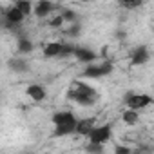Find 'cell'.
Masks as SVG:
<instances>
[{
    "mask_svg": "<svg viewBox=\"0 0 154 154\" xmlns=\"http://www.w3.org/2000/svg\"><path fill=\"white\" fill-rule=\"evenodd\" d=\"M69 96L74 100V102H78L80 105H93L94 100H96V91L85 84H78L76 85L74 91L69 93Z\"/></svg>",
    "mask_w": 154,
    "mask_h": 154,
    "instance_id": "6da1fadb",
    "label": "cell"
},
{
    "mask_svg": "<svg viewBox=\"0 0 154 154\" xmlns=\"http://www.w3.org/2000/svg\"><path fill=\"white\" fill-rule=\"evenodd\" d=\"M89 143H96V145H103L105 141L111 140V125H100V127H94L91 132H89Z\"/></svg>",
    "mask_w": 154,
    "mask_h": 154,
    "instance_id": "7a4b0ae2",
    "label": "cell"
},
{
    "mask_svg": "<svg viewBox=\"0 0 154 154\" xmlns=\"http://www.w3.org/2000/svg\"><path fill=\"white\" fill-rule=\"evenodd\" d=\"M150 103H152V98H150L149 94H129V96H127V105H129V109H132V111L143 109V107H147V105H150Z\"/></svg>",
    "mask_w": 154,
    "mask_h": 154,
    "instance_id": "3957f363",
    "label": "cell"
},
{
    "mask_svg": "<svg viewBox=\"0 0 154 154\" xmlns=\"http://www.w3.org/2000/svg\"><path fill=\"white\" fill-rule=\"evenodd\" d=\"M53 123H54L56 127H63V125H74V123H78V120L72 116V112L62 111V112L53 114Z\"/></svg>",
    "mask_w": 154,
    "mask_h": 154,
    "instance_id": "277c9868",
    "label": "cell"
},
{
    "mask_svg": "<svg viewBox=\"0 0 154 154\" xmlns=\"http://www.w3.org/2000/svg\"><path fill=\"white\" fill-rule=\"evenodd\" d=\"M74 58L78 62H84V63H93L96 60V53L91 51V49H85V47H76Z\"/></svg>",
    "mask_w": 154,
    "mask_h": 154,
    "instance_id": "5b68a950",
    "label": "cell"
},
{
    "mask_svg": "<svg viewBox=\"0 0 154 154\" xmlns=\"http://www.w3.org/2000/svg\"><path fill=\"white\" fill-rule=\"evenodd\" d=\"M149 60V49L145 45H138L134 51H132V56H131V62L134 65H141Z\"/></svg>",
    "mask_w": 154,
    "mask_h": 154,
    "instance_id": "8992f818",
    "label": "cell"
},
{
    "mask_svg": "<svg viewBox=\"0 0 154 154\" xmlns=\"http://www.w3.org/2000/svg\"><path fill=\"white\" fill-rule=\"evenodd\" d=\"M93 129H94V118L78 120V123H76V134H80V136H89Z\"/></svg>",
    "mask_w": 154,
    "mask_h": 154,
    "instance_id": "52a82bcc",
    "label": "cell"
},
{
    "mask_svg": "<svg viewBox=\"0 0 154 154\" xmlns=\"http://www.w3.org/2000/svg\"><path fill=\"white\" fill-rule=\"evenodd\" d=\"M24 17H26V15H24L17 6H11V8L6 11V20H8V22H13V24H17V26L24 20Z\"/></svg>",
    "mask_w": 154,
    "mask_h": 154,
    "instance_id": "ba28073f",
    "label": "cell"
},
{
    "mask_svg": "<svg viewBox=\"0 0 154 154\" xmlns=\"http://www.w3.org/2000/svg\"><path fill=\"white\" fill-rule=\"evenodd\" d=\"M53 9H54V4L47 2V0H40V2L35 6V15L36 17H47Z\"/></svg>",
    "mask_w": 154,
    "mask_h": 154,
    "instance_id": "9c48e42d",
    "label": "cell"
},
{
    "mask_svg": "<svg viewBox=\"0 0 154 154\" xmlns=\"http://www.w3.org/2000/svg\"><path fill=\"white\" fill-rule=\"evenodd\" d=\"M62 47H63V44H60V42H51V44H47V45L44 47V54H45L47 58L60 56V54H62Z\"/></svg>",
    "mask_w": 154,
    "mask_h": 154,
    "instance_id": "30bf717a",
    "label": "cell"
},
{
    "mask_svg": "<svg viewBox=\"0 0 154 154\" xmlns=\"http://www.w3.org/2000/svg\"><path fill=\"white\" fill-rule=\"evenodd\" d=\"M27 94H29L35 102H42V100L45 98V91H44V87L38 85V84L29 85V87H27Z\"/></svg>",
    "mask_w": 154,
    "mask_h": 154,
    "instance_id": "8fae6325",
    "label": "cell"
},
{
    "mask_svg": "<svg viewBox=\"0 0 154 154\" xmlns=\"http://www.w3.org/2000/svg\"><path fill=\"white\" fill-rule=\"evenodd\" d=\"M122 118H123V122H125L127 125H136V123H138V120H140L138 112H136V111H132V109H127V111L122 114Z\"/></svg>",
    "mask_w": 154,
    "mask_h": 154,
    "instance_id": "7c38bea8",
    "label": "cell"
},
{
    "mask_svg": "<svg viewBox=\"0 0 154 154\" xmlns=\"http://www.w3.org/2000/svg\"><path fill=\"white\" fill-rule=\"evenodd\" d=\"M71 132H76V123L74 125H63V127H54V136H67Z\"/></svg>",
    "mask_w": 154,
    "mask_h": 154,
    "instance_id": "4fadbf2b",
    "label": "cell"
},
{
    "mask_svg": "<svg viewBox=\"0 0 154 154\" xmlns=\"http://www.w3.org/2000/svg\"><path fill=\"white\" fill-rule=\"evenodd\" d=\"M84 76H85V78H98V76H102L100 65H89V67H85Z\"/></svg>",
    "mask_w": 154,
    "mask_h": 154,
    "instance_id": "5bb4252c",
    "label": "cell"
},
{
    "mask_svg": "<svg viewBox=\"0 0 154 154\" xmlns=\"http://www.w3.org/2000/svg\"><path fill=\"white\" fill-rule=\"evenodd\" d=\"M18 51L24 53V54L31 53V51H33V42L27 40V38H20V40H18Z\"/></svg>",
    "mask_w": 154,
    "mask_h": 154,
    "instance_id": "9a60e30c",
    "label": "cell"
},
{
    "mask_svg": "<svg viewBox=\"0 0 154 154\" xmlns=\"http://www.w3.org/2000/svg\"><path fill=\"white\" fill-rule=\"evenodd\" d=\"M15 6H17L24 15H29L31 11H35V6H33L31 2H27V0H20V2H17Z\"/></svg>",
    "mask_w": 154,
    "mask_h": 154,
    "instance_id": "2e32d148",
    "label": "cell"
},
{
    "mask_svg": "<svg viewBox=\"0 0 154 154\" xmlns=\"http://www.w3.org/2000/svg\"><path fill=\"white\" fill-rule=\"evenodd\" d=\"M9 67L15 69V71H18V72H24V71L27 69V63H26L24 60H20V58H15V60L9 62Z\"/></svg>",
    "mask_w": 154,
    "mask_h": 154,
    "instance_id": "e0dca14e",
    "label": "cell"
},
{
    "mask_svg": "<svg viewBox=\"0 0 154 154\" xmlns=\"http://www.w3.org/2000/svg\"><path fill=\"white\" fill-rule=\"evenodd\" d=\"M74 51H76V45H72V44H63V47H62V54H60V58H65V56H71V54H74Z\"/></svg>",
    "mask_w": 154,
    "mask_h": 154,
    "instance_id": "ac0fdd59",
    "label": "cell"
},
{
    "mask_svg": "<svg viewBox=\"0 0 154 154\" xmlns=\"http://www.w3.org/2000/svg\"><path fill=\"white\" fill-rule=\"evenodd\" d=\"M87 154H103V145H96V143H89L85 147Z\"/></svg>",
    "mask_w": 154,
    "mask_h": 154,
    "instance_id": "d6986e66",
    "label": "cell"
},
{
    "mask_svg": "<svg viewBox=\"0 0 154 154\" xmlns=\"http://www.w3.org/2000/svg\"><path fill=\"white\" fill-rule=\"evenodd\" d=\"M100 71H102V76H105V74H111L112 72V62H102V65H100Z\"/></svg>",
    "mask_w": 154,
    "mask_h": 154,
    "instance_id": "ffe728a7",
    "label": "cell"
},
{
    "mask_svg": "<svg viewBox=\"0 0 154 154\" xmlns=\"http://www.w3.org/2000/svg\"><path fill=\"white\" fill-rule=\"evenodd\" d=\"M114 154H132V149L125 145H114Z\"/></svg>",
    "mask_w": 154,
    "mask_h": 154,
    "instance_id": "44dd1931",
    "label": "cell"
},
{
    "mask_svg": "<svg viewBox=\"0 0 154 154\" xmlns=\"http://www.w3.org/2000/svg\"><path fill=\"white\" fill-rule=\"evenodd\" d=\"M49 24H51L53 27H60V26L63 24V17H62V15H56V17H54V18H53Z\"/></svg>",
    "mask_w": 154,
    "mask_h": 154,
    "instance_id": "7402d4cb",
    "label": "cell"
},
{
    "mask_svg": "<svg viewBox=\"0 0 154 154\" xmlns=\"http://www.w3.org/2000/svg\"><path fill=\"white\" fill-rule=\"evenodd\" d=\"M62 17H63V20H69V22H74V20H76V15H74V11H65Z\"/></svg>",
    "mask_w": 154,
    "mask_h": 154,
    "instance_id": "603a6c76",
    "label": "cell"
},
{
    "mask_svg": "<svg viewBox=\"0 0 154 154\" xmlns=\"http://www.w3.org/2000/svg\"><path fill=\"white\" fill-rule=\"evenodd\" d=\"M123 8H127V9H132V8H138V6H141V2H120Z\"/></svg>",
    "mask_w": 154,
    "mask_h": 154,
    "instance_id": "cb8c5ba5",
    "label": "cell"
},
{
    "mask_svg": "<svg viewBox=\"0 0 154 154\" xmlns=\"http://www.w3.org/2000/svg\"><path fill=\"white\" fill-rule=\"evenodd\" d=\"M69 35H78L80 33V26H71V29L67 31Z\"/></svg>",
    "mask_w": 154,
    "mask_h": 154,
    "instance_id": "d4e9b609",
    "label": "cell"
},
{
    "mask_svg": "<svg viewBox=\"0 0 154 154\" xmlns=\"http://www.w3.org/2000/svg\"><path fill=\"white\" fill-rule=\"evenodd\" d=\"M152 31H154V27H152Z\"/></svg>",
    "mask_w": 154,
    "mask_h": 154,
    "instance_id": "484cf974",
    "label": "cell"
}]
</instances>
